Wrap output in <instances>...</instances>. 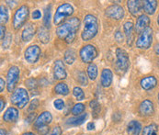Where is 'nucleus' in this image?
<instances>
[{
  "label": "nucleus",
  "instance_id": "1",
  "mask_svg": "<svg viewBox=\"0 0 159 135\" xmlns=\"http://www.w3.org/2000/svg\"><path fill=\"white\" fill-rule=\"evenodd\" d=\"M80 26V20L77 18H71L67 20H66L62 25H60L57 29L56 33L57 36L66 41V43H71L76 35V32Z\"/></svg>",
  "mask_w": 159,
  "mask_h": 135
},
{
  "label": "nucleus",
  "instance_id": "2",
  "mask_svg": "<svg viewBox=\"0 0 159 135\" xmlns=\"http://www.w3.org/2000/svg\"><path fill=\"white\" fill-rule=\"evenodd\" d=\"M98 31V19L94 16L89 14L84 19V29L82 32V39L85 42L92 40Z\"/></svg>",
  "mask_w": 159,
  "mask_h": 135
},
{
  "label": "nucleus",
  "instance_id": "3",
  "mask_svg": "<svg viewBox=\"0 0 159 135\" xmlns=\"http://www.w3.org/2000/svg\"><path fill=\"white\" fill-rule=\"evenodd\" d=\"M116 70L119 74H124L130 65V59L129 55L126 51H124L121 48H117L116 50Z\"/></svg>",
  "mask_w": 159,
  "mask_h": 135
},
{
  "label": "nucleus",
  "instance_id": "4",
  "mask_svg": "<svg viewBox=\"0 0 159 135\" xmlns=\"http://www.w3.org/2000/svg\"><path fill=\"white\" fill-rule=\"evenodd\" d=\"M73 13H74V7H72V5L68 3H64L57 7L53 18V22L55 25H59L63 22V20L66 18L70 17Z\"/></svg>",
  "mask_w": 159,
  "mask_h": 135
},
{
  "label": "nucleus",
  "instance_id": "5",
  "mask_svg": "<svg viewBox=\"0 0 159 135\" xmlns=\"http://www.w3.org/2000/svg\"><path fill=\"white\" fill-rule=\"evenodd\" d=\"M152 42H153V29L151 28H147L141 34H139V37L136 41V46L139 49L147 50L150 48Z\"/></svg>",
  "mask_w": 159,
  "mask_h": 135
},
{
  "label": "nucleus",
  "instance_id": "6",
  "mask_svg": "<svg viewBox=\"0 0 159 135\" xmlns=\"http://www.w3.org/2000/svg\"><path fill=\"white\" fill-rule=\"evenodd\" d=\"M29 102V95L28 92L24 88H18L13 92L11 97V103L20 109L24 108Z\"/></svg>",
  "mask_w": 159,
  "mask_h": 135
},
{
  "label": "nucleus",
  "instance_id": "7",
  "mask_svg": "<svg viewBox=\"0 0 159 135\" xmlns=\"http://www.w3.org/2000/svg\"><path fill=\"white\" fill-rule=\"evenodd\" d=\"M29 17V7L25 5L21 6L14 14L13 26L16 29H19L25 24Z\"/></svg>",
  "mask_w": 159,
  "mask_h": 135
},
{
  "label": "nucleus",
  "instance_id": "8",
  "mask_svg": "<svg viewBox=\"0 0 159 135\" xmlns=\"http://www.w3.org/2000/svg\"><path fill=\"white\" fill-rule=\"evenodd\" d=\"M20 79V69L17 66H11L7 74V88L8 92L15 89Z\"/></svg>",
  "mask_w": 159,
  "mask_h": 135
},
{
  "label": "nucleus",
  "instance_id": "9",
  "mask_svg": "<svg viewBox=\"0 0 159 135\" xmlns=\"http://www.w3.org/2000/svg\"><path fill=\"white\" fill-rule=\"evenodd\" d=\"M98 56V51L93 45H86L80 50V57L83 63L92 64L93 60Z\"/></svg>",
  "mask_w": 159,
  "mask_h": 135
},
{
  "label": "nucleus",
  "instance_id": "10",
  "mask_svg": "<svg viewBox=\"0 0 159 135\" xmlns=\"http://www.w3.org/2000/svg\"><path fill=\"white\" fill-rule=\"evenodd\" d=\"M40 55H41V49L37 45H31L28 47L24 53L26 61L30 64L36 63L39 60Z\"/></svg>",
  "mask_w": 159,
  "mask_h": 135
},
{
  "label": "nucleus",
  "instance_id": "11",
  "mask_svg": "<svg viewBox=\"0 0 159 135\" xmlns=\"http://www.w3.org/2000/svg\"><path fill=\"white\" fill-rule=\"evenodd\" d=\"M105 15L111 19L116 20H121L124 17V9L121 6L119 5H111L108 7L105 10Z\"/></svg>",
  "mask_w": 159,
  "mask_h": 135
},
{
  "label": "nucleus",
  "instance_id": "12",
  "mask_svg": "<svg viewBox=\"0 0 159 135\" xmlns=\"http://www.w3.org/2000/svg\"><path fill=\"white\" fill-rule=\"evenodd\" d=\"M53 75L56 80H63L66 78V71L65 68V65L61 60H57L54 63Z\"/></svg>",
  "mask_w": 159,
  "mask_h": 135
},
{
  "label": "nucleus",
  "instance_id": "13",
  "mask_svg": "<svg viewBox=\"0 0 159 135\" xmlns=\"http://www.w3.org/2000/svg\"><path fill=\"white\" fill-rule=\"evenodd\" d=\"M52 120V114L48 111L43 112L40 116H38V118L36 119L35 122H34V126L38 129L44 127L46 125L50 124Z\"/></svg>",
  "mask_w": 159,
  "mask_h": 135
},
{
  "label": "nucleus",
  "instance_id": "14",
  "mask_svg": "<svg viewBox=\"0 0 159 135\" xmlns=\"http://www.w3.org/2000/svg\"><path fill=\"white\" fill-rule=\"evenodd\" d=\"M149 24H150V19L148 18V16L143 15V14L141 15V16L138 18L136 24H135V26H134L135 32L141 34L144 29H146L147 28H149V27H148Z\"/></svg>",
  "mask_w": 159,
  "mask_h": 135
},
{
  "label": "nucleus",
  "instance_id": "15",
  "mask_svg": "<svg viewBox=\"0 0 159 135\" xmlns=\"http://www.w3.org/2000/svg\"><path fill=\"white\" fill-rule=\"evenodd\" d=\"M154 111H155L154 104L149 99L143 100L139 107V112L143 116H151Z\"/></svg>",
  "mask_w": 159,
  "mask_h": 135
},
{
  "label": "nucleus",
  "instance_id": "16",
  "mask_svg": "<svg viewBox=\"0 0 159 135\" xmlns=\"http://www.w3.org/2000/svg\"><path fill=\"white\" fill-rule=\"evenodd\" d=\"M35 25L29 23L26 25L25 29H23L22 34H21V38L24 42H30L31 41V39L33 38L34 34H35Z\"/></svg>",
  "mask_w": 159,
  "mask_h": 135
},
{
  "label": "nucleus",
  "instance_id": "17",
  "mask_svg": "<svg viewBox=\"0 0 159 135\" xmlns=\"http://www.w3.org/2000/svg\"><path fill=\"white\" fill-rule=\"evenodd\" d=\"M19 110L16 108H8L7 111L4 113L3 119L7 122H15L19 119Z\"/></svg>",
  "mask_w": 159,
  "mask_h": 135
},
{
  "label": "nucleus",
  "instance_id": "18",
  "mask_svg": "<svg viewBox=\"0 0 159 135\" xmlns=\"http://www.w3.org/2000/svg\"><path fill=\"white\" fill-rule=\"evenodd\" d=\"M123 29H124V33H125L126 40H127V44L129 46H132L134 43V23L132 21L125 22Z\"/></svg>",
  "mask_w": 159,
  "mask_h": 135
},
{
  "label": "nucleus",
  "instance_id": "19",
  "mask_svg": "<svg viewBox=\"0 0 159 135\" xmlns=\"http://www.w3.org/2000/svg\"><path fill=\"white\" fill-rule=\"evenodd\" d=\"M112 79H113V74L112 72L110 69H104L101 73V86L103 88H109L111 83H112Z\"/></svg>",
  "mask_w": 159,
  "mask_h": 135
},
{
  "label": "nucleus",
  "instance_id": "20",
  "mask_svg": "<svg viewBox=\"0 0 159 135\" xmlns=\"http://www.w3.org/2000/svg\"><path fill=\"white\" fill-rule=\"evenodd\" d=\"M127 7L130 13L134 16H136L143 8V2L139 0H131L127 2Z\"/></svg>",
  "mask_w": 159,
  "mask_h": 135
},
{
  "label": "nucleus",
  "instance_id": "21",
  "mask_svg": "<svg viewBox=\"0 0 159 135\" xmlns=\"http://www.w3.org/2000/svg\"><path fill=\"white\" fill-rule=\"evenodd\" d=\"M141 87L144 90L153 89L157 84V80L155 76H146L141 80Z\"/></svg>",
  "mask_w": 159,
  "mask_h": 135
},
{
  "label": "nucleus",
  "instance_id": "22",
  "mask_svg": "<svg viewBox=\"0 0 159 135\" xmlns=\"http://www.w3.org/2000/svg\"><path fill=\"white\" fill-rule=\"evenodd\" d=\"M157 2L155 0H147V1L143 2V10L148 15H153L157 9Z\"/></svg>",
  "mask_w": 159,
  "mask_h": 135
},
{
  "label": "nucleus",
  "instance_id": "23",
  "mask_svg": "<svg viewBox=\"0 0 159 135\" xmlns=\"http://www.w3.org/2000/svg\"><path fill=\"white\" fill-rule=\"evenodd\" d=\"M142 130V125L139 121L133 120L127 126V132L131 135H139Z\"/></svg>",
  "mask_w": 159,
  "mask_h": 135
},
{
  "label": "nucleus",
  "instance_id": "24",
  "mask_svg": "<svg viewBox=\"0 0 159 135\" xmlns=\"http://www.w3.org/2000/svg\"><path fill=\"white\" fill-rule=\"evenodd\" d=\"M88 118V114L87 113H84V114H81L77 117H74V118H70L68 120H67V124L71 125V126H77V125H81Z\"/></svg>",
  "mask_w": 159,
  "mask_h": 135
},
{
  "label": "nucleus",
  "instance_id": "25",
  "mask_svg": "<svg viewBox=\"0 0 159 135\" xmlns=\"http://www.w3.org/2000/svg\"><path fill=\"white\" fill-rule=\"evenodd\" d=\"M38 37H39L40 41L43 43H49V41H50V33H49L48 29L44 27L40 28L39 30H38Z\"/></svg>",
  "mask_w": 159,
  "mask_h": 135
},
{
  "label": "nucleus",
  "instance_id": "26",
  "mask_svg": "<svg viewBox=\"0 0 159 135\" xmlns=\"http://www.w3.org/2000/svg\"><path fill=\"white\" fill-rule=\"evenodd\" d=\"M51 14H52V7L51 5L47 6L44 11V19H43V26L46 29H50L51 27Z\"/></svg>",
  "mask_w": 159,
  "mask_h": 135
},
{
  "label": "nucleus",
  "instance_id": "27",
  "mask_svg": "<svg viewBox=\"0 0 159 135\" xmlns=\"http://www.w3.org/2000/svg\"><path fill=\"white\" fill-rule=\"evenodd\" d=\"M54 91L59 94V95H63V96H66L69 94V88L66 84L65 83H59L55 86Z\"/></svg>",
  "mask_w": 159,
  "mask_h": 135
},
{
  "label": "nucleus",
  "instance_id": "28",
  "mask_svg": "<svg viewBox=\"0 0 159 135\" xmlns=\"http://www.w3.org/2000/svg\"><path fill=\"white\" fill-rule=\"evenodd\" d=\"M75 60V52L73 49H68L65 53V62L67 65H72Z\"/></svg>",
  "mask_w": 159,
  "mask_h": 135
},
{
  "label": "nucleus",
  "instance_id": "29",
  "mask_svg": "<svg viewBox=\"0 0 159 135\" xmlns=\"http://www.w3.org/2000/svg\"><path fill=\"white\" fill-rule=\"evenodd\" d=\"M157 125L153 123V124L146 126L143 129L142 135H157Z\"/></svg>",
  "mask_w": 159,
  "mask_h": 135
},
{
  "label": "nucleus",
  "instance_id": "30",
  "mask_svg": "<svg viewBox=\"0 0 159 135\" xmlns=\"http://www.w3.org/2000/svg\"><path fill=\"white\" fill-rule=\"evenodd\" d=\"M0 21L2 25L6 24L8 21V10L3 5L0 7Z\"/></svg>",
  "mask_w": 159,
  "mask_h": 135
},
{
  "label": "nucleus",
  "instance_id": "31",
  "mask_svg": "<svg viewBox=\"0 0 159 135\" xmlns=\"http://www.w3.org/2000/svg\"><path fill=\"white\" fill-rule=\"evenodd\" d=\"M88 74L91 80H95L98 76V67L95 64H90L88 67Z\"/></svg>",
  "mask_w": 159,
  "mask_h": 135
},
{
  "label": "nucleus",
  "instance_id": "32",
  "mask_svg": "<svg viewBox=\"0 0 159 135\" xmlns=\"http://www.w3.org/2000/svg\"><path fill=\"white\" fill-rule=\"evenodd\" d=\"M84 110H85V105L82 104V103H78V104H75V105L73 107V109H72V113H73L74 115H75V116H77V115L79 116V114L84 112Z\"/></svg>",
  "mask_w": 159,
  "mask_h": 135
},
{
  "label": "nucleus",
  "instance_id": "33",
  "mask_svg": "<svg viewBox=\"0 0 159 135\" xmlns=\"http://www.w3.org/2000/svg\"><path fill=\"white\" fill-rule=\"evenodd\" d=\"M73 94L77 98V100H83L85 98V93H84V91L82 90V88H80L78 87H75L73 89Z\"/></svg>",
  "mask_w": 159,
  "mask_h": 135
},
{
  "label": "nucleus",
  "instance_id": "34",
  "mask_svg": "<svg viewBox=\"0 0 159 135\" xmlns=\"http://www.w3.org/2000/svg\"><path fill=\"white\" fill-rule=\"evenodd\" d=\"M77 80L82 86H87L88 85V77L85 74V72H79L77 74Z\"/></svg>",
  "mask_w": 159,
  "mask_h": 135
},
{
  "label": "nucleus",
  "instance_id": "35",
  "mask_svg": "<svg viewBox=\"0 0 159 135\" xmlns=\"http://www.w3.org/2000/svg\"><path fill=\"white\" fill-rule=\"evenodd\" d=\"M89 105H90L91 110H93V112H94L95 115L99 113V111H100V105H99V103L98 102V100H96V99L92 100V101H90Z\"/></svg>",
  "mask_w": 159,
  "mask_h": 135
},
{
  "label": "nucleus",
  "instance_id": "36",
  "mask_svg": "<svg viewBox=\"0 0 159 135\" xmlns=\"http://www.w3.org/2000/svg\"><path fill=\"white\" fill-rule=\"evenodd\" d=\"M25 84H26V86H27L30 90L35 89V88H37V86H38L37 80L34 79V78H30V79H28V80L25 82Z\"/></svg>",
  "mask_w": 159,
  "mask_h": 135
},
{
  "label": "nucleus",
  "instance_id": "37",
  "mask_svg": "<svg viewBox=\"0 0 159 135\" xmlns=\"http://www.w3.org/2000/svg\"><path fill=\"white\" fill-rule=\"evenodd\" d=\"M53 106L56 110H62L64 108H65V102L63 99H56L54 102H53Z\"/></svg>",
  "mask_w": 159,
  "mask_h": 135
},
{
  "label": "nucleus",
  "instance_id": "38",
  "mask_svg": "<svg viewBox=\"0 0 159 135\" xmlns=\"http://www.w3.org/2000/svg\"><path fill=\"white\" fill-rule=\"evenodd\" d=\"M11 39H12V37H11V34H7L6 37H5V39L3 40V48H5V49H7L10 44H11Z\"/></svg>",
  "mask_w": 159,
  "mask_h": 135
},
{
  "label": "nucleus",
  "instance_id": "39",
  "mask_svg": "<svg viewBox=\"0 0 159 135\" xmlns=\"http://www.w3.org/2000/svg\"><path fill=\"white\" fill-rule=\"evenodd\" d=\"M39 106V100L38 99H33L30 105V108H29V111H32L34 110L37 107Z\"/></svg>",
  "mask_w": 159,
  "mask_h": 135
},
{
  "label": "nucleus",
  "instance_id": "40",
  "mask_svg": "<svg viewBox=\"0 0 159 135\" xmlns=\"http://www.w3.org/2000/svg\"><path fill=\"white\" fill-rule=\"evenodd\" d=\"M47 135H62V129L59 126H56L52 129V131Z\"/></svg>",
  "mask_w": 159,
  "mask_h": 135
},
{
  "label": "nucleus",
  "instance_id": "41",
  "mask_svg": "<svg viewBox=\"0 0 159 135\" xmlns=\"http://www.w3.org/2000/svg\"><path fill=\"white\" fill-rule=\"evenodd\" d=\"M115 40H116L118 43L122 42V40H123V34H122L120 30H118V31L115 33Z\"/></svg>",
  "mask_w": 159,
  "mask_h": 135
},
{
  "label": "nucleus",
  "instance_id": "42",
  "mask_svg": "<svg viewBox=\"0 0 159 135\" xmlns=\"http://www.w3.org/2000/svg\"><path fill=\"white\" fill-rule=\"evenodd\" d=\"M41 16H42V13H41V11L40 10H34L33 11V13H32V19L33 20H39L40 18H41Z\"/></svg>",
  "mask_w": 159,
  "mask_h": 135
},
{
  "label": "nucleus",
  "instance_id": "43",
  "mask_svg": "<svg viewBox=\"0 0 159 135\" xmlns=\"http://www.w3.org/2000/svg\"><path fill=\"white\" fill-rule=\"evenodd\" d=\"M0 31H1L0 37H1V40L3 41V40L5 39V37H6V28H5L4 25H1V27H0Z\"/></svg>",
  "mask_w": 159,
  "mask_h": 135
},
{
  "label": "nucleus",
  "instance_id": "44",
  "mask_svg": "<svg viewBox=\"0 0 159 135\" xmlns=\"http://www.w3.org/2000/svg\"><path fill=\"white\" fill-rule=\"evenodd\" d=\"M38 130H39V133L42 135H47L48 134V132H49V128H47L46 126L42 127V128L38 129Z\"/></svg>",
  "mask_w": 159,
  "mask_h": 135
},
{
  "label": "nucleus",
  "instance_id": "45",
  "mask_svg": "<svg viewBox=\"0 0 159 135\" xmlns=\"http://www.w3.org/2000/svg\"><path fill=\"white\" fill-rule=\"evenodd\" d=\"M5 85H6V83H5V81H4V79H3V78H0V92H3V91H4Z\"/></svg>",
  "mask_w": 159,
  "mask_h": 135
},
{
  "label": "nucleus",
  "instance_id": "46",
  "mask_svg": "<svg viewBox=\"0 0 159 135\" xmlns=\"http://www.w3.org/2000/svg\"><path fill=\"white\" fill-rule=\"evenodd\" d=\"M6 3H7V4L11 8H13V7H14V6L17 4V2H16V1H6Z\"/></svg>",
  "mask_w": 159,
  "mask_h": 135
},
{
  "label": "nucleus",
  "instance_id": "47",
  "mask_svg": "<svg viewBox=\"0 0 159 135\" xmlns=\"http://www.w3.org/2000/svg\"><path fill=\"white\" fill-rule=\"evenodd\" d=\"M4 107H5V100L4 98H0V110L1 111H3Z\"/></svg>",
  "mask_w": 159,
  "mask_h": 135
},
{
  "label": "nucleus",
  "instance_id": "48",
  "mask_svg": "<svg viewBox=\"0 0 159 135\" xmlns=\"http://www.w3.org/2000/svg\"><path fill=\"white\" fill-rule=\"evenodd\" d=\"M87 128H88V130H94L95 129V124L93 123V122H89V124H88V126H87Z\"/></svg>",
  "mask_w": 159,
  "mask_h": 135
},
{
  "label": "nucleus",
  "instance_id": "49",
  "mask_svg": "<svg viewBox=\"0 0 159 135\" xmlns=\"http://www.w3.org/2000/svg\"><path fill=\"white\" fill-rule=\"evenodd\" d=\"M154 49H155V52H156V53L159 55V43H157V44L155 45Z\"/></svg>",
  "mask_w": 159,
  "mask_h": 135
},
{
  "label": "nucleus",
  "instance_id": "50",
  "mask_svg": "<svg viewBox=\"0 0 159 135\" xmlns=\"http://www.w3.org/2000/svg\"><path fill=\"white\" fill-rule=\"evenodd\" d=\"M0 135H7V133L4 129H1L0 130Z\"/></svg>",
  "mask_w": 159,
  "mask_h": 135
},
{
  "label": "nucleus",
  "instance_id": "51",
  "mask_svg": "<svg viewBox=\"0 0 159 135\" xmlns=\"http://www.w3.org/2000/svg\"><path fill=\"white\" fill-rule=\"evenodd\" d=\"M22 135H35V134H33L32 133H23Z\"/></svg>",
  "mask_w": 159,
  "mask_h": 135
},
{
  "label": "nucleus",
  "instance_id": "52",
  "mask_svg": "<svg viewBox=\"0 0 159 135\" xmlns=\"http://www.w3.org/2000/svg\"><path fill=\"white\" fill-rule=\"evenodd\" d=\"M157 23L159 24V16H158V18H157Z\"/></svg>",
  "mask_w": 159,
  "mask_h": 135
},
{
  "label": "nucleus",
  "instance_id": "53",
  "mask_svg": "<svg viewBox=\"0 0 159 135\" xmlns=\"http://www.w3.org/2000/svg\"><path fill=\"white\" fill-rule=\"evenodd\" d=\"M158 102H159V94H158Z\"/></svg>",
  "mask_w": 159,
  "mask_h": 135
},
{
  "label": "nucleus",
  "instance_id": "54",
  "mask_svg": "<svg viewBox=\"0 0 159 135\" xmlns=\"http://www.w3.org/2000/svg\"><path fill=\"white\" fill-rule=\"evenodd\" d=\"M7 135H11V134H7Z\"/></svg>",
  "mask_w": 159,
  "mask_h": 135
}]
</instances>
